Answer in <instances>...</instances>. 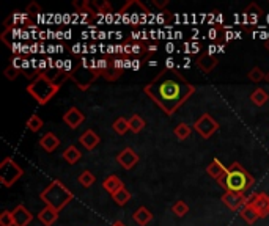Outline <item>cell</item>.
<instances>
[{
	"mask_svg": "<svg viewBox=\"0 0 269 226\" xmlns=\"http://www.w3.org/2000/svg\"><path fill=\"white\" fill-rule=\"evenodd\" d=\"M195 93V86L176 71H164L145 86V94L167 113L173 115Z\"/></svg>",
	"mask_w": 269,
	"mask_h": 226,
	"instance_id": "6da1fadb",
	"label": "cell"
},
{
	"mask_svg": "<svg viewBox=\"0 0 269 226\" xmlns=\"http://www.w3.org/2000/svg\"><path fill=\"white\" fill-rule=\"evenodd\" d=\"M217 182L222 188H225V192L244 193L246 190L254 185V178L249 175V171L241 164L234 162L227 168L225 175Z\"/></svg>",
	"mask_w": 269,
	"mask_h": 226,
	"instance_id": "7a4b0ae2",
	"label": "cell"
},
{
	"mask_svg": "<svg viewBox=\"0 0 269 226\" xmlns=\"http://www.w3.org/2000/svg\"><path fill=\"white\" fill-rule=\"evenodd\" d=\"M40 198H41V201L46 203V206L52 207V209L60 212L63 207L74 198V195L70 188H66V185L62 181L55 179L43 190Z\"/></svg>",
	"mask_w": 269,
	"mask_h": 226,
	"instance_id": "3957f363",
	"label": "cell"
},
{
	"mask_svg": "<svg viewBox=\"0 0 269 226\" xmlns=\"http://www.w3.org/2000/svg\"><path fill=\"white\" fill-rule=\"evenodd\" d=\"M58 90H60V85L54 79L47 77L46 74H40L27 86V91L35 98L37 102L41 104V106H44V104H47L52 99Z\"/></svg>",
	"mask_w": 269,
	"mask_h": 226,
	"instance_id": "277c9868",
	"label": "cell"
},
{
	"mask_svg": "<svg viewBox=\"0 0 269 226\" xmlns=\"http://www.w3.org/2000/svg\"><path fill=\"white\" fill-rule=\"evenodd\" d=\"M22 175H24V170L11 157L4 159V162L0 164V182H2V185L11 187L13 184H16L21 179Z\"/></svg>",
	"mask_w": 269,
	"mask_h": 226,
	"instance_id": "5b68a950",
	"label": "cell"
},
{
	"mask_svg": "<svg viewBox=\"0 0 269 226\" xmlns=\"http://www.w3.org/2000/svg\"><path fill=\"white\" fill-rule=\"evenodd\" d=\"M101 76L99 71H96V69H92V68H87V66H76L74 71L70 74V79L76 83V86L79 90H87L88 86Z\"/></svg>",
	"mask_w": 269,
	"mask_h": 226,
	"instance_id": "8992f818",
	"label": "cell"
},
{
	"mask_svg": "<svg viewBox=\"0 0 269 226\" xmlns=\"http://www.w3.org/2000/svg\"><path fill=\"white\" fill-rule=\"evenodd\" d=\"M219 129V123L210 115V113H203L194 124V131L201 137V138H211L214 135V132H217Z\"/></svg>",
	"mask_w": 269,
	"mask_h": 226,
	"instance_id": "52a82bcc",
	"label": "cell"
},
{
	"mask_svg": "<svg viewBox=\"0 0 269 226\" xmlns=\"http://www.w3.org/2000/svg\"><path fill=\"white\" fill-rule=\"evenodd\" d=\"M247 203L257 211L260 217H266L269 214V195L266 193H254L247 197Z\"/></svg>",
	"mask_w": 269,
	"mask_h": 226,
	"instance_id": "ba28073f",
	"label": "cell"
},
{
	"mask_svg": "<svg viewBox=\"0 0 269 226\" xmlns=\"http://www.w3.org/2000/svg\"><path fill=\"white\" fill-rule=\"evenodd\" d=\"M222 203L231 211H241L243 207L247 204V197L244 193H236V192H225L222 195Z\"/></svg>",
	"mask_w": 269,
	"mask_h": 226,
	"instance_id": "9c48e42d",
	"label": "cell"
},
{
	"mask_svg": "<svg viewBox=\"0 0 269 226\" xmlns=\"http://www.w3.org/2000/svg\"><path fill=\"white\" fill-rule=\"evenodd\" d=\"M116 162H118L125 170H132L139 164V155L132 148H125L123 151L118 152V155H116Z\"/></svg>",
	"mask_w": 269,
	"mask_h": 226,
	"instance_id": "30bf717a",
	"label": "cell"
},
{
	"mask_svg": "<svg viewBox=\"0 0 269 226\" xmlns=\"http://www.w3.org/2000/svg\"><path fill=\"white\" fill-rule=\"evenodd\" d=\"M263 10L257 4H250L244 11H243V25H257L260 19L263 17Z\"/></svg>",
	"mask_w": 269,
	"mask_h": 226,
	"instance_id": "8fae6325",
	"label": "cell"
},
{
	"mask_svg": "<svg viewBox=\"0 0 269 226\" xmlns=\"http://www.w3.org/2000/svg\"><path fill=\"white\" fill-rule=\"evenodd\" d=\"M63 121L66 123V126H70L71 129H77L83 121H85V115H83L77 107H71L63 115Z\"/></svg>",
	"mask_w": 269,
	"mask_h": 226,
	"instance_id": "7c38bea8",
	"label": "cell"
},
{
	"mask_svg": "<svg viewBox=\"0 0 269 226\" xmlns=\"http://www.w3.org/2000/svg\"><path fill=\"white\" fill-rule=\"evenodd\" d=\"M13 220H14V226H27L33 220V214L25 206L19 204V206H16V209L13 211Z\"/></svg>",
	"mask_w": 269,
	"mask_h": 226,
	"instance_id": "4fadbf2b",
	"label": "cell"
},
{
	"mask_svg": "<svg viewBox=\"0 0 269 226\" xmlns=\"http://www.w3.org/2000/svg\"><path fill=\"white\" fill-rule=\"evenodd\" d=\"M79 142H80V145L85 148V149L92 151V149H95V148L99 145L101 140H99V137H98V134H96L95 131L88 129V131H85V132L80 135Z\"/></svg>",
	"mask_w": 269,
	"mask_h": 226,
	"instance_id": "5bb4252c",
	"label": "cell"
},
{
	"mask_svg": "<svg viewBox=\"0 0 269 226\" xmlns=\"http://www.w3.org/2000/svg\"><path fill=\"white\" fill-rule=\"evenodd\" d=\"M40 145H41V148L44 151L52 152V151H55L60 146V138L55 134H52V132H47V134L43 135V138L40 140Z\"/></svg>",
	"mask_w": 269,
	"mask_h": 226,
	"instance_id": "9a60e30c",
	"label": "cell"
},
{
	"mask_svg": "<svg viewBox=\"0 0 269 226\" xmlns=\"http://www.w3.org/2000/svg\"><path fill=\"white\" fill-rule=\"evenodd\" d=\"M217 63H219L217 57H211V55H208V54H203V55H201V57L197 60V66H198V69H200L201 73H205V74L211 73L213 69L217 66Z\"/></svg>",
	"mask_w": 269,
	"mask_h": 226,
	"instance_id": "2e32d148",
	"label": "cell"
},
{
	"mask_svg": "<svg viewBox=\"0 0 269 226\" xmlns=\"http://www.w3.org/2000/svg\"><path fill=\"white\" fill-rule=\"evenodd\" d=\"M225 171H227V167L219 160V159H214L208 167H206V173L216 181H219L224 175H225Z\"/></svg>",
	"mask_w": 269,
	"mask_h": 226,
	"instance_id": "e0dca14e",
	"label": "cell"
},
{
	"mask_svg": "<svg viewBox=\"0 0 269 226\" xmlns=\"http://www.w3.org/2000/svg\"><path fill=\"white\" fill-rule=\"evenodd\" d=\"M103 187H104L106 192H109L110 195H115V193L118 192L120 188H123L125 185H123V182H122V179H120L118 176L110 175V176H107V178L104 179Z\"/></svg>",
	"mask_w": 269,
	"mask_h": 226,
	"instance_id": "ac0fdd59",
	"label": "cell"
},
{
	"mask_svg": "<svg viewBox=\"0 0 269 226\" xmlns=\"http://www.w3.org/2000/svg\"><path fill=\"white\" fill-rule=\"evenodd\" d=\"M38 218L44 226H52L58 218V212L55 209H52V207L46 206L44 209L38 214Z\"/></svg>",
	"mask_w": 269,
	"mask_h": 226,
	"instance_id": "d6986e66",
	"label": "cell"
},
{
	"mask_svg": "<svg viewBox=\"0 0 269 226\" xmlns=\"http://www.w3.org/2000/svg\"><path fill=\"white\" fill-rule=\"evenodd\" d=\"M132 220L136 221L139 226H146L151 220H153V214H151L145 206H142L132 214Z\"/></svg>",
	"mask_w": 269,
	"mask_h": 226,
	"instance_id": "ffe728a7",
	"label": "cell"
},
{
	"mask_svg": "<svg viewBox=\"0 0 269 226\" xmlns=\"http://www.w3.org/2000/svg\"><path fill=\"white\" fill-rule=\"evenodd\" d=\"M80 157H82V152H80L79 148L74 146V145L68 146V148L63 151V160H65L66 164H70V165L77 164V162L80 160Z\"/></svg>",
	"mask_w": 269,
	"mask_h": 226,
	"instance_id": "44dd1931",
	"label": "cell"
},
{
	"mask_svg": "<svg viewBox=\"0 0 269 226\" xmlns=\"http://www.w3.org/2000/svg\"><path fill=\"white\" fill-rule=\"evenodd\" d=\"M240 215L249 223V224H252V223H255L258 218H260V215L257 214V211L254 209V207H252V204H246L244 207H243V209L240 211Z\"/></svg>",
	"mask_w": 269,
	"mask_h": 226,
	"instance_id": "7402d4cb",
	"label": "cell"
},
{
	"mask_svg": "<svg viewBox=\"0 0 269 226\" xmlns=\"http://www.w3.org/2000/svg\"><path fill=\"white\" fill-rule=\"evenodd\" d=\"M173 134H175V137L178 138L180 142H184V140H188V138L191 137L192 127H191L189 124H186V123H180V124H176V127L173 129Z\"/></svg>",
	"mask_w": 269,
	"mask_h": 226,
	"instance_id": "603a6c76",
	"label": "cell"
},
{
	"mask_svg": "<svg viewBox=\"0 0 269 226\" xmlns=\"http://www.w3.org/2000/svg\"><path fill=\"white\" fill-rule=\"evenodd\" d=\"M250 101L254 102L257 107H264L266 102L269 101V96H267V93L263 88H257L254 93L250 94Z\"/></svg>",
	"mask_w": 269,
	"mask_h": 226,
	"instance_id": "cb8c5ba5",
	"label": "cell"
},
{
	"mask_svg": "<svg viewBox=\"0 0 269 226\" xmlns=\"http://www.w3.org/2000/svg\"><path fill=\"white\" fill-rule=\"evenodd\" d=\"M128 121H129V131H132L134 134H139L140 131L145 129V119L139 115H132Z\"/></svg>",
	"mask_w": 269,
	"mask_h": 226,
	"instance_id": "d4e9b609",
	"label": "cell"
},
{
	"mask_svg": "<svg viewBox=\"0 0 269 226\" xmlns=\"http://www.w3.org/2000/svg\"><path fill=\"white\" fill-rule=\"evenodd\" d=\"M112 129H113L116 134H118V135H125V134L129 131V121H128L126 118H123V116L116 118L115 123L112 124Z\"/></svg>",
	"mask_w": 269,
	"mask_h": 226,
	"instance_id": "484cf974",
	"label": "cell"
},
{
	"mask_svg": "<svg viewBox=\"0 0 269 226\" xmlns=\"http://www.w3.org/2000/svg\"><path fill=\"white\" fill-rule=\"evenodd\" d=\"M112 198H113V201H115L116 204H118V206H125V204L129 203V200H131V193H129L128 190L123 187V188H120L115 195H112Z\"/></svg>",
	"mask_w": 269,
	"mask_h": 226,
	"instance_id": "4316f807",
	"label": "cell"
},
{
	"mask_svg": "<svg viewBox=\"0 0 269 226\" xmlns=\"http://www.w3.org/2000/svg\"><path fill=\"white\" fill-rule=\"evenodd\" d=\"M95 181H96L95 175H93L92 171H88V170L82 171L80 175H79V182H80V185H82V187H85V188H88L90 185H93V184H95Z\"/></svg>",
	"mask_w": 269,
	"mask_h": 226,
	"instance_id": "83f0119b",
	"label": "cell"
},
{
	"mask_svg": "<svg viewBox=\"0 0 269 226\" xmlns=\"http://www.w3.org/2000/svg\"><path fill=\"white\" fill-rule=\"evenodd\" d=\"M27 127H28L32 132L41 131V127H43V119H41L38 115H32V116L27 119Z\"/></svg>",
	"mask_w": 269,
	"mask_h": 226,
	"instance_id": "f1b7e54d",
	"label": "cell"
},
{
	"mask_svg": "<svg viewBox=\"0 0 269 226\" xmlns=\"http://www.w3.org/2000/svg\"><path fill=\"white\" fill-rule=\"evenodd\" d=\"M172 212L176 215V217H184L188 212H189V206L184 203V201H176L172 207Z\"/></svg>",
	"mask_w": 269,
	"mask_h": 226,
	"instance_id": "f546056e",
	"label": "cell"
},
{
	"mask_svg": "<svg viewBox=\"0 0 269 226\" xmlns=\"http://www.w3.org/2000/svg\"><path fill=\"white\" fill-rule=\"evenodd\" d=\"M247 76H249V79H250L252 82H255V83H258V82H261V80H264V77H266V74L261 71V68H258V66L252 68Z\"/></svg>",
	"mask_w": 269,
	"mask_h": 226,
	"instance_id": "4dcf8cb0",
	"label": "cell"
},
{
	"mask_svg": "<svg viewBox=\"0 0 269 226\" xmlns=\"http://www.w3.org/2000/svg\"><path fill=\"white\" fill-rule=\"evenodd\" d=\"M120 76H122V71H118V69H115V68L112 66V63H110V66H109L107 71H104V73H103V77H104L106 80H109V82H115V80H118V79H120Z\"/></svg>",
	"mask_w": 269,
	"mask_h": 226,
	"instance_id": "1f68e13d",
	"label": "cell"
},
{
	"mask_svg": "<svg viewBox=\"0 0 269 226\" xmlns=\"http://www.w3.org/2000/svg\"><path fill=\"white\" fill-rule=\"evenodd\" d=\"M0 226H14L13 212H10V211H4L2 214H0Z\"/></svg>",
	"mask_w": 269,
	"mask_h": 226,
	"instance_id": "d6a6232c",
	"label": "cell"
},
{
	"mask_svg": "<svg viewBox=\"0 0 269 226\" xmlns=\"http://www.w3.org/2000/svg\"><path fill=\"white\" fill-rule=\"evenodd\" d=\"M21 73H22V71H19V69H16L13 64L7 66V68H5V71H4V74H5V77H7L8 80H16Z\"/></svg>",
	"mask_w": 269,
	"mask_h": 226,
	"instance_id": "836d02e7",
	"label": "cell"
},
{
	"mask_svg": "<svg viewBox=\"0 0 269 226\" xmlns=\"http://www.w3.org/2000/svg\"><path fill=\"white\" fill-rule=\"evenodd\" d=\"M219 35H221V30H219V28H211V30L208 31V38L213 40V41H216V40H219Z\"/></svg>",
	"mask_w": 269,
	"mask_h": 226,
	"instance_id": "e575fe53",
	"label": "cell"
},
{
	"mask_svg": "<svg viewBox=\"0 0 269 226\" xmlns=\"http://www.w3.org/2000/svg\"><path fill=\"white\" fill-rule=\"evenodd\" d=\"M143 44H132V54H136V55H142L143 54Z\"/></svg>",
	"mask_w": 269,
	"mask_h": 226,
	"instance_id": "d590c367",
	"label": "cell"
},
{
	"mask_svg": "<svg viewBox=\"0 0 269 226\" xmlns=\"http://www.w3.org/2000/svg\"><path fill=\"white\" fill-rule=\"evenodd\" d=\"M175 58L173 57H169V58H167L165 60V69H167V71H173V68H175Z\"/></svg>",
	"mask_w": 269,
	"mask_h": 226,
	"instance_id": "8d00e7d4",
	"label": "cell"
},
{
	"mask_svg": "<svg viewBox=\"0 0 269 226\" xmlns=\"http://www.w3.org/2000/svg\"><path fill=\"white\" fill-rule=\"evenodd\" d=\"M46 68H49V63H47V60H44V58H40V74H44V69Z\"/></svg>",
	"mask_w": 269,
	"mask_h": 226,
	"instance_id": "74e56055",
	"label": "cell"
},
{
	"mask_svg": "<svg viewBox=\"0 0 269 226\" xmlns=\"http://www.w3.org/2000/svg\"><path fill=\"white\" fill-rule=\"evenodd\" d=\"M169 4V0H153V5H156L158 8H164Z\"/></svg>",
	"mask_w": 269,
	"mask_h": 226,
	"instance_id": "f35d334b",
	"label": "cell"
},
{
	"mask_svg": "<svg viewBox=\"0 0 269 226\" xmlns=\"http://www.w3.org/2000/svg\"><path fill=\"white\" fill-rule=\"evenodd\" d=\"M131 40L132 41H137V40H142V31H131Z\"/></svg>",
	"mask_w": 269,
	"mask_h": 226,
	"instance_id": "ab89813d",
	"label": "cell"
},
{
	"mask_svg": "<svg viewBox=\"0 0 269 226\" xmlns=\"http://www.w3.org/2000/svg\"><path fill=\"white\" fill-rule=\"evenodd\" d=\"M216 52H219V49H217V46H216V44H211V46H208V52H206L208 55L214 57V54H216Z\"/></svg>",
	"mask_w": 269,
	"mask_h": 226,
	"instance_id": "60d3db41",
	"label": "cell"
},
{
	"mask_svg": "<svg viewBox=\"0 0 269 226\" xmlns=\"http://www.w3.org/2000/svg\"><path fill=\"white\" fill-rule=\"evenodd\" d=\"M55 69L58 73H63V69H65V61L63 60H55Z\"/></svg>",
	"mask_w": 269,
	"mask_h": 226,
	"instance_id": "b9f144b4",
	"label": "cell"
},
{
	"mask_svg": "<svg viewBox=\"0 0 269 226\" xmlns=\"http://www.w3.org/2000/svg\"><path fill=\"white\" fill-rule=\"evenodd\" d=\"M146 52H148V54H156V52H158V46L156 44H150L146 47Z\"/></svg>",
	"mask_w": 269,
	"mask_h": 226,
	"instance_id": "7bdbcfd3",
	"label": "cell"
},
{
	"mask_svg": "<svg viewBox=\"0 0 269 226\" xmlns=\"http://www.w3.org/2000/svg\"><path fill=\"white\" fill-rule=\"evenodd\" d=\"M165 49H167V52H169V54H172V52L176 50V46H175L173 43H167V44H165Z\"/></svg>",
	"mask_w": 269,
	"mask_h": 226,
	"instance_id": "ee69618b",
	"label": "cell"
},
{
	"mask_svg": "<svg viewBox=\"0 0 269 226\" xmlns=\"http://www.w3.org/2000/svg\"><path fill=\"white\" fill-rule=\"evenodd\" d=\"M198 50H200V44L198 43H192L191 44V52H192V54H197Z\"/></svg>",
	"mask_w": 269,
	"mask_h": 226,
	"instance_id": "f6af8a7d",
	"label": "cell"
},
{
	"mask_svg": "<svg viewBox=\"0 0 269 226\" xmlns=\"http://www.w3.org/2000/svg\"><path fill=\"white\" fill-rule=\"evenodd\" d=\"M132 69H134V71L140 69V60H134V61H132Z\"/></svg>",
	"mask_w": 269,
	"mask_h": 226,
	"instance_id": "bcb514c9",
	"label": "cell"
},
{
	"mask_svg": "<svg viewBox=\"0 0 269 226\" xmlns=\"http://www.w3.org/2000/svg\"><path fill=\"white\" fill-rule=\"evenodd\" d=\"M106 37H107V33H106V31H99V35H98V38H99V40H106Z\"/></svg>",
	"mask_w": 269,
	"mask_h": 226,
	"instance_id": "7dc6e473",
	"label": "cell"
},
{
	"mask_svg": "<svg viewBox=\"0 0 269 226\" xmlns=\"http://www.w3.org/2000/svg\"><path fill=\"white\" fill-rule=\"evenodd\" d=\"M107 54H115V46H107Z\"/></svg>",
	"mask_w": 269,
	"mask_h": 226,
	"instance_id": "c3c4849f",
	"label": "cell"
},
{
	"mask_svg": "<svg viewBox=\"0 0 269 226\" xmlns=\"http://www.w3.org/2000/svg\"><path fill=\"white\" fill-rule=\"evenodd\" d=\"M55 49H57L55 46H49V47H47V52H49V54H54V52H57Z\"/></svg>",
	"mask_w": 269,
	"mask_h": 226,
	"instance_id": "681fc988",
	"label": "cell"
},
{
	"mask_svg": "<svg viewBox=\"0 0 269 226\" xmlns=\"http://www.w3.org/2000/svg\"><path fill=\"white\" fill-rule=\"evenodd\" d=\"M112 226H126L123 221H120V220H116V221H113V224Z\"/></svg>",
	"mask_w": 269,
	"mask_h": 226,
	"instance_id": "f907efd6",
	"label": "cell"
},
{
	"mask_svg": "<svg viewBox=\"0 0 269 226\" xmlns=\"http://www.w3.org/2000/svg\"><path fill=\"white\" fill-rule=\"evenodd\" d=\"M90 52H92V54H95V52H98V50H96V46H95V44H92V46H90Z\"/></svg>",
	"mask_w": 269,
	"mask_h": 226,
	"instance_id": "816d5d0a",
	"label": "cell"
},
{
	"mask_svg": "<svg viewBox=\"0 0 269 226\" xmlns=\"http://www.w3.org/2000/svg\"><path fill=\"white\" fill-rule=\"evenodd\" d=\"M148 64H150V66H153V68H155V66H158V61H156V60H151V61H150Z\"/></svg>",
	"mask_w": 269,
	"mask_h": 226,
	"instance_id": "f5cc1de1",
	"label": "cell"
},
{
	"mask_svg": "<svg viewBox=\"0 0 269 226\" xmlns=\"http://www.w3.org/2000/svg\"><path fill=\"white\" fill-rule=\"evenodd\" d=\"M173 37H175V38H181V37H183V33H181V31H175Z\"/></svg>",
	"mask_w": 269,
	"mask_h": 226,
	"instance_id": "db71d44e",
	"label": "cell"
},
{
	"mask_svg": "<svg viewBox=\"0 0 269 226\" xmlns=\"http://www.w3.org/2000/svg\"><path fill=\"white\" fill-rule=\"evenodd\" d=\"M264 82H266V83H269V71L266 73V77H264Z\"/></svg>",
	"mask_w": 269,
	"mask_h": 226,
	"instance_id": "11a10c76",
	"label": "cell"
},
{
	"mask_svg": "<svg viewBox=\"0 0 269 226\" xmlns=\"http://www.w3.org/2000/svg\"><path fill=\"white\" fill-rule=\"evenodd\" d=\"M264 47H266V49L269 50V38H267V40L264 41Z\"/></svg>",
	"mask_w": 269,
	"mask_h": 226,
	"instance_id": "9f6ffc18",
	"label": "cell"
}]
</instances>
